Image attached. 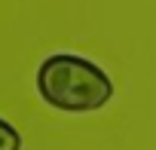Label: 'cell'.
Here are the masks:
<instances>
[{"instance_id":"1","label":"cell","mask_w":156,"mask_h":150,"mask_svg":"<svg viewBox=\"0 0 156 150\" xmlns=\"http://www.w3.org/2000/svg\"><path fill=\"white\" fill-rule=\"evenodd\" d=\"M37 92L55 110L89 113L110 101L113 83L95 61L73 52H55L37 67Z\"/></svg>"},{"instance_id":"2","label":"cell","mask_w":156,"mask_h":150,"mask_svg":"<svg viewBox=\"0 0 156 150\" xmlns=\"http://www.w3.org/2000/svg\"><path fill=\"white\" fill-rule=\"evenodd\" d=\"M0 150H22V135L12 123L0 116Z\"/></svg>"}]
</instances>
